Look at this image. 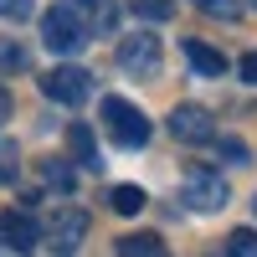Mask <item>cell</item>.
Masks as SVG:
<instances>
[{
	"label": "cell",
	"mask_w": 257,
	"mask_h": 257,
	"mask_svg": "<svg viewBox=\"0 0 257 257\" xmlns=\"http://www.w3.org/2000/svg\"><path fill=\"white\" fill-rule=\"evenodd\" d=\"M41 41H47V52L72 57V52H82V47L93 41V31H88V21L62 0V6H52L47 16H41Z\"/></svg>",
	"instance_id": "1"
},
{
	"label": "cell",
	"mask_w": 257,
	"mask_h": 257,
	"mask_svg": "<svg viewBox=\"0 0 257 257\" xmlns=\"http://www.w3.org/2000/svg\"><path fill=\"white\" fill-rule=\"evenodd\" d=\"M103 128H108V139L123 144V149H144L149 144V118L128 98H103Z\"/></svg>",
	"instance_id": "2"
},
{
	"label": "cell",
	"mask_w": 257,
	"mask_h": 257,
	"mask_svg": "<svg viewBox=\"0 0 257 257\" xmlns=\"http://www.w3.org/2000/svg\"><path fill=\"white\" fill-rule=\"evenodd\" d=\"M180 201L190 206V211H221L226 201H231V190H226V180L216 175V170H190L185 175V185H180Z\"/></svg>",
	"instance_id": "3"
},
{
	"label": "cell",
	"mask_w": 257,
	"mask_h": 257,
	"mask_svg": "<svg viewBox=\"0 0 257 257\" xmlns=\"http://www.w3.org/2000/svg\"><path fill=\"white\" fill-rule=\"evenodd\" d=\"M118 67H123L128 77H149V72L160 67V36H149V31L123 36V41H118Z\"/></svg>",
	"instance_id": "4"
},
{
	"label": "cell",
	"mask_w": 257,
	"mask_h": 257,
	"mask_svg": "<svg viewBox=\"0 0 257 257\" xmlns=\"http://www.w3.org/2000/svg\"><path fill=\"white\" fill-rule=\"evenodd\" d=\"M170 134H175L180 144H211L216 139V123H211V113L201 108V103H180V108L170 113Z\"/></svg>",
	"instance_id": "5"
},
{
	"label": "cell",
	"mask_w": 257,
	"mask_h": 257,
	"mask_svg": "<svg viewBox=\"0 0 257 257\" xmlns=\"http://www.w3.org/2000/svg\"><path fill=\"white\" fill-rule=\"evenodd\" d=\"M41 93H47L52 103H67V108H77V103L88 98V72L72 67V62H67V67H52L47 77H41Z\"/></svg>",
	"instance_id": "6"
},
{
	"label": "cell",
	"mask_w": 257,
	"mask_h": 257,
	"mask_svg": "<svg viewBox=\"0 0 257 257\" xmlns=\"http://www.w3.org/2000/svg\"><path fill=\"white\" fill-rule=\"evenodd\" d=\"M82 231H88V216L72 206V211H57V216L41 226V242H47L52 252H72V247L82 242Z\"/></svg>",
	"instance_id": "7"
},
{
	"label": "cell",
	"mask_w": 257,
	"mask_h": 257,
	"mask_svg": "<svg viewBox=\"0 0 257 257\" xmlns=\"http://www.w3.org/2000/svg\"><path fill=\"white\" fill-rule=\"evenodd\" d=\"M41 242V226L26 216V211H6L0 216V247H11V252H31Z\"/></svg>",
	"instance_id": "8"
},
{
	"label": "cell",
	"mask_w": 257,
	"mask_h": 257,
	"mask_svg": "<svg viewBox=\"0 0 257 257\" xmlns=\"http://www.w3.org/2000/svg\"><path fill=\"white\" fill-rule=\"evenodd\" d=\"M67 6L88 21L93 36H98V31H113V21H118V6H113V0H67Z\"/></svg>",
	"instance_id": "9"
},
{
	"label": "cell",
	"mask_w": 257,
	"mask_h": 257,
	"mask_svg": "<svg viewBox=\"0 0 257 257\" xmlns=\"http://www.w3.org/2000/svg\"><path fill=\"white\" fill-rule=\"evenodd\" d=\"M185 62H190V72H201V77H221L226 72V57L216 47H206V41H190V36H185Z\"/></svg>",
	"instance_id": "10"
},
{
	"label": "cell",
	"mask_w": 257,
	"mask_h": 257,
	"mask_svg": "<svg viewBox=\"0 0 257 257\" xmlns=\"http://www.w3.org/2000/svg\"><path fill=\"white\" fill-rule=\"evenodd\" d=\"M41 185L57 190V196H72V185H77V170L67 160H41Z\"/></svg>",
	"instance_id": "11"
},
{
	"label": "cell",
	"mask_w": 257,
	"mask_h": 257,
	"mask_svg": "<svg viewBox=\"0 0 257 257\" xmlns=\"http://www.w3.org/2000/svg\"><path fill=\"white\" fill-rule=\"evenodd\" d=\"M67 144H72V155H77V165H82V170H98V165H103L88 123H72V128H67Z\"/></svg>",
	"instance_id": "12"
},
{
	"label": "cell",
	"mask_w": 257,
	"mask_h": 257,
	"mask_svg": "<svg viewBox=\"0 0 257 257\" xmlns=\"http://www.w3.org/2000/svg\"><path fill=\"white\" fill-rule=\"evenodd\" d=\"M160 252H165V242L155 231H134V237L118 242V257H160Z\"/></svg>",
	"instance_id": "13"
},
{
	"label": "cell",
	"mask_w": 257,
	"mask_h": 257,
	"mask_svg": "<svg viewBox=\"0 0 257 257\" xmlns=\"http://www.w3.org/2000/svg\"><path fill=\"white\" fill-rule=\"evenodd\" d=\"M108 206L118 211V216H139V211H144V190L139 185H113L108 190Z\"/></svg>",
	"instance_id": "14"
},
{
	"label": "cell",
	"mask_w": 257,
	"mask_h": 257,
	"mask_svg": "<svg viewBox=\"0 0 257 257\" xmlns=\"http://www.w3.org/2000/svg\"><path fill=\"white\" fill-rule=\"evenodd\" d=\"M196 11H206L211 21H237L242 11H247V0H190Z\"/></svg>",
	"instance_id": "15"
},
{
	"label": "cell",
	"mask_w": 257,
	"mask_h": 257,
	"mask_svg": "<svg viewBox=\"0 0 257 257\" xmlns=\"http://www.w3.org/2000/svg\"><path fill=\"white\" fill-rule=\"evenodd\" d=\"M26 67H31V52L16 41H0V72H26Z\"/></svg>",
	"instance_id": "16"
},
{
	"label": "cell",
	"mask_w": 257,
	"mask_h": 257,
	"mask_svg": "<svg viewBox=\"0 0 257 257\" xmlns=\"http://www.w3.org/2000/svg\"><path fill=\"white\" fill-rule=\"evenodd\" d=\"M226 252H237V257H257V231L252 226H237L226 237Z\"/></svg>",
	"instance_id": "17"
},
{
	"label": "cell",
	"mask_w": 257,
	"mask_h": 257,
	"mask_svg": "<svg viewBox=\"0 0 257 257\" xmlns=\"http://www.w3.org/2000/svg\"><path fill=\"white\" fill-rule=\"evenodd\" d=\"M128 6H134L144 21H170L175 16V0H128Z\"/></svg>",
	"instance_id": "18"
},
{
	"label": "cell",
	"mask_w": 257,
	"mask_h": 257,
	"mask_svg": "<svg viewBox=\"0 0 257 257\" xmlns=\"http://www.w3.org/2000/svg\"><path fill=\"white\" fill-rule=\"evenodd\" d=\"M16 155H21V149H16L11 139H0V185H11V180H16V170H21Z\"/></svg>",
	"instance_id": "19"
},
{
	"label": "cell",
	"mask_w": 257,
	"mask_h": 257,
	"mask_svg": "<svg viewBox=\"0 0 257 257\" xmlns=\"http://www.w3.org/2000/svg\"><path fill=\"white\" fill-rule=\"evenodd\" d=\"M36 11V0H0V16H6V21H26Z\"/></svg>",
	"instance_id": "20"
},
{
	"label": "cell",
	"mask_w": 257,
	"mask_h": 257,
	"mask_svg": "<svg viewBox=\"0 0 257 257\" xmlns=\"http://www.w3.org/2000/svg\"><path fill=\"white\" fill-rule=\"evenodd\" d=\"M216 149H221V160H231V165H247V144H242V139H221Z\"/></svg>",
	"instance_id": "21"
},
{
	"label": "cell",
	"mask_w": 257,
	"mask_h": 257,
	"mask_svg": "<svg viewBox=\"0 0 257 257\" xmlns=\"http://www.w3.org/2000/svg\"><path fill=\"white\" fill-rule=\"evenodd\" d=\"M237 72H242V82H252V88H257V52L242 57V67H237Z\"/></svg>",
	"instance_id": "22"
},
{
	"label": "cell",
	"mask_w": 257,
	"mask_h": 257,
	"mask_svg": "<svg viewBox=\"0 0 257 257\" xmlns=\"http://www.w3.org/2000/svg\"><path fill=\"white\" fill-rule=\"evenodd\" d=\"M6 118H11V93L0 88V123H6Z\"/></svg>",
	"instance_id": "23"
},
{
	"label": "cell",
	"mask_w": 257,
	"mask_h": 257,
	"mask_svg": "<svg viewBox=\"0 0 257 257\" xmlns=\"http://www.w3.org/2000/svg\"><path fill=\"white\" fill-rule=\"evenodd\" d=\"M247 6H252V11H257V0H247Z\"/></svg>",
	"instance_id": "24"
},
{
	"label": "cell",
	"mask_w": 257,
	"mask_h": 257,
	"mask_svg": "<svg viewBox=\"0 0 257 257\" xmlns=\"http://www.w3.org/2000/svg\"><path fill=\"white\" fill-rule=\"evenodd\" d=\"M252 206H257V201H252Z\"/></svg>",
	"instance_id": "25"
}]
</instances>
